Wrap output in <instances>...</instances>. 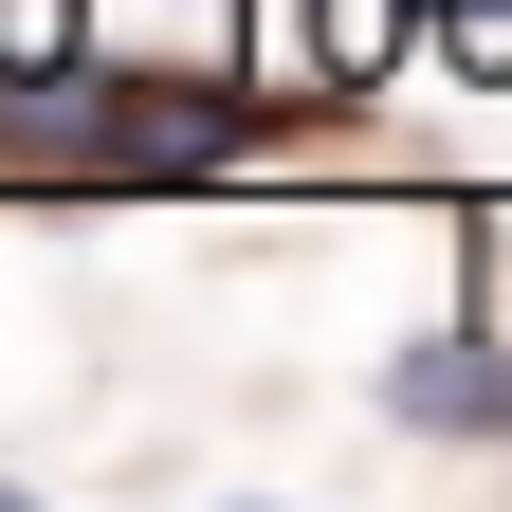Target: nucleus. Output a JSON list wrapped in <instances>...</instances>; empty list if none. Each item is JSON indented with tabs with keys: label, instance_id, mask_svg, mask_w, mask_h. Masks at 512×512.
I'll return each mask as SVG.
<instances>
[{
	"label": "nucleus",
	"instance_id": "nucleus-1",
	"mask_svg": "<svg viewBox=\"0 0 512 512\" xmlns=\"http://www.w3.org/2000/svg\"><path fill=\"white\" fill-rule=\"evenodd\" d=\"M0 147L37 183H220L256 147V92L238 74H0Z\"/></svg>",
	"mask_w": 512,
	"mask_h": 512
},
{
	"label": "nucleus",
	"instance_id": "nucleus-2",
	"mask_svg": "<svg viewBox=\"0 0 512 512\" xmlns=\"http://www.w3.org/2000/svg\"><path fill=\"white\" fill-rule=\"evenodd\" d=\"M384 421H403V439H512V330H494V311L421 330L403 366H384Z\"/></svg>",
	"mask_w": 512,
	"mask_h": 512
},
{
	"label": "nucleus",
	"instance_id": "nucleus-3",
	"mask_svg": "<svg viewBox=\"0 0 512 512\" xmlns=\"http://www.w3.org/2000/svg\"><path fill=\"white\" fill-rule=\"evenodd\" d=\"M403 37H421V0H311V55H330V74H384Z\"/></svg>",
	"mask_w": 512,
	"mask_h": 512
},
{
	"label": "nucleus",
	"instance_id": "nucleus-4",
	"mask_svg": "<svg viewBox=\"0 0 512 512\" xmlns=\"http://www.w3.org/2000/svg\"><path fill=\"white\" fill-rule=\"evenodd\" d=\"M421 37H439V55H458V74H476V92H512V0H421Z\"/></svg>",
	"mask_w": 512,
	"mask_h": 512
}]
</instances>
